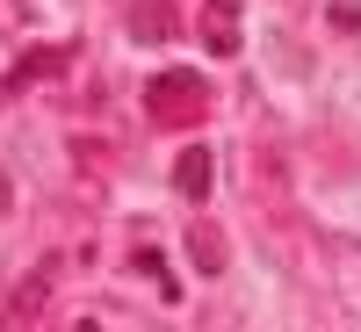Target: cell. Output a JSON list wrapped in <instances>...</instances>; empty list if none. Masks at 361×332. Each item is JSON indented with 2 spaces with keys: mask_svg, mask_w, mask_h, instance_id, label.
Segmentation results:
<instances>
[{
  "mask_svg": "<svg viewBox=\"0 0 361 332\" xmlns=\"http://www.w3.org/2000/svg\"><path fill=\"white\" fill-rule=\"evenodd\" d=\"M202 109H209V87H202L195 66H166V73L145 80V116H152V123H166V130L202 123Z\"/></svg>",
  "mask_w": 361,
  "mask_h": 332,
  "instance_id": "1",
  "label": "cell"
},
{
  "mask_svg": "<svg viewBox=\"0 0 361 332\" xmlns=\"http://www.w3.org/2000/svg\"><path fill=\"white\" fill-rule=\"evenodd\" d=\"M209 180H217V159H209L202 145H188V152L173 159V188L188 195V202H202V195H209Z\"/></svg>",
  "mask_w": 361,
  "mask_h": 332,
  "instance_id": "2",
  "label": "cell"
},
{
  "mask_svg": "<svg viewBox=\"0 0 361 332\" xmlns=\"http://www.w3.org/2000/svg\"><path fill=\"white\" fill-rule=\"evenodd\" d=\"M202 37H209L217 58L238 51V8H231V0H202Z\"/></svg>",
  "mask_w": 361,
  "mask_h": 332,
  "instance_id": "3",
  "label": "cell"
},
{
  "mask_svg": "<svg viewBox=\"0 0 361 332\" xmlns=\"http://www.w3.org/2000/svg\"><path fill=\"white\" fill-rule=\"evenodd\" d=\"M130 37H137V44H166V37H173L166 0H130Z\"/></svg>",
  "mask_w": 361,
  "mask_h": 332,
  "instance_id": "4",
  "label": "cell"
},
{
  "mask_svg": "<svg viewBox=\"0 0 361 332\" xmlns=\"http://www.w3.org/2000/svg\"><path fill=\"white\" fill-rule=\"evenodd\" d=\"M188 260L202 267V275H217V267H224V231L217 224H195L188 231Z\"/></svg>",
  "mask_w": 361,
  "mask_h": 332,
  "instance_id": "5",
  "label": "cell"
},
{
  "mask_svg": "<svg viewBox=\"0 0 361 332\" xmlns=\"http://www.w3.org/2000/svg\"><path fill=\"white\" fill-rule=\"evenodd\" d=\"M37 311H44V275H29V282L15 289V304H8V325L22 332V325H29V318H37Z\"/></svg>",
  "mask_w": 361,
  "mask_h": 332,
  "instance_id": "6",
  "label": "cell"
},
{
  "mask_svg": "<svg viewBox=\"0 0 361 332\" xmlns=\"http://www.w3.org/2000/svg\"><path fill=\"white\" fill-rule=\"evenodd\" d=\"M8 202H15V188H8V166H0V217H8Z\"/></svg>",
  "mask_w": 361,
  "mask_h": 332,
  "instance_id": "7",
  "label": "cell"
}]
</instances>
